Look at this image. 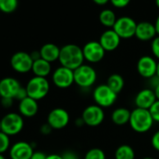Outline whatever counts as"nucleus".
Wrapping results in <instances>:
<instances>
[{
  "instance_id": "79ce46f5",
  "label": "nucleus",
  "mask_w": 159,
  "mask_h": 159,
  "mask_svg": "<svg viewBox=\"0 0 159 159\" xmlns=\"http://www.w3.org/2000/svg\"><path fill=\"white\" fill-rule=\"evenodd\" d=\"M154 25H155V29H156V32H157V36H159V15L156 18Z\"/></svg>"
},
{
  "instance_id": "49530a36",
  "label": "nucleus",
  "mask_w": 159,
  "mask_h": 159,
  "mask_svg": "<svg viewBox=\"0 0 159 159\" xmlns=\"http://www.w3.org/2000/svg\"><path fill=\"white\" fill-rule=\"evenodd\" d=\"M0 159H6V157L2 153H0Z\"/></svg>"
},
{
  "instance_id": "7c9ffc66",
  "label": "nucleus",
  "mask_w": 159,
  "mask_h": 159,
  "mask_svg": "<svg viewBox=\"0 0 159 159\" xmlns=\"http://www.w3.org/2000/svg\"><path fill=\"white\" fill-rule=\"evenodd\" d=\"M110 1L115 8L123 9V8H125L126 6L129 5L131 0H110Z\"/></svg>"
},
{
  "instance_id": "c85d7f7f",
  "label": "nucleus",
  "mask_w": 159,
  "mask_h": 159,
  "mask_svg": "<svg viewBox=\"0 0 159 159\" xmlns=\"http://www.w3.org/2000/svg\"><path fill=\"white\" fill-rule=\"evenodd\" d=\"M154 122L159 123V100L157 99L149 110Z\"/></svg>"
},
{
  "instance_id": "39448f33",
  "label": "nucleus",
  "mask_w": 159,
  "mask_h": 159,
  "mask_svg": "<svg viewBox=\"0 0 159 159\" xmlns=\"http://www.w3.org/2000/svg\"><path fill=\"white\" fill-rule=\"evenodd\" d=\"M25 125L23 116L20 113L11 112L1 119V130L8 136H15L19 134Z\"/></svg>"
},
{
  "instance_id": "393cba45",
  "label": "nucleus",
  "mask_w": 159,
  "mask_h": 159,
  "mask_svg": "<svg viewBox=\"0 0 159 159\" xmlns=\"http://www.w3.org/2000/svg\"><path fill=\"white\" fill-rule=\"evenodd\" d=\"M116 20L117 18L111 10H103L99 14V21L106 27H113L116 23Z\"/></svg>"
},
{
  "instance_id": "c9c22d12",
  "label": "nucleus",
  "mask_w": 159,
  "mask_h": 159,
  "mask_svg": "<svg viewBox=\"0 0 159 159\" xmlns=\"http://www.w3.org/2000/svg\"><path fill=\"white\" fill-rule=\"evenodd\" d=\"M52 131V126L47 123V124H44L40 126V132L43 134V135H49L51 132Z\"/></svg>"
},
{
  "instance_id": "f257e3e1",
  "label": "nucleus",
  "mask_w": 159,
  "mask_h": 159,
  "mask_svg": "<svg viewBox=\"0 0 159 159\" xmlns=\"http://www.w3.org/2000/svg\"><path fill=\"white\" fill-rule=\"evenodd\" d=\"M58 61L62 66L75 70L84 64V56L83 48L76 44H66L60 50Z\"/></svg>"
},
{
  "instance_id": "2f4dec72",
  "label": "nucleus",
  "mask_w": 159,
  "mask_h": 159,
  "mask_svg": "<svg viewBox=\"0 0 159 159\" xmlns=\"http://www.w3.org/2000/svg\"><path fill=\"white\" fill-rule=\"evenodd\" d=\"M151 143H152V146L154 150H156L157 152H159V130L156 131L152 137V139H151Z\"/></svg>"
},
{
  "instance_id": "dca6fc26",
  "label": "nucleus",
  "mask_w": 159,
  "mask_h": 159,
  "mask_svg": "<svg viewBox=\"0 0 159 159\" xmlns=\"http://www.w3.org/2000/svg\"><path fill=\"white\" fill-rule=\"evenodd\" d=\"M157 100L154 91L151 88H145L140 90L136 98H135V104L136 108L150 110V108L153 105V103Z\"/></svg>"
},
{
  "instance_id": "f3484780",
  "label": "nucleus",
  "mask_w": 159,
  "mask_h": 159,
  "mask_svg": "<svg viewBox=\"0 0 159 159\" xmlns=\"http://www.w3.org/2000/svg\"><path fill=\"white\" fill-rule=\"evenodd\" d=\"M121 39H122L113 29H108L100 36L99 43L106 52H112L119 47Z\"/></svg>"
},
{
  "instance_id": "4be33fe9",
  "label": "nucleus",
  "mask_w": 159,
  "mask_h": 159,
  "mask_svg": "<svg viewBox=\"0 0 159 159\" xmlns=\"http://www.w3.org/2000/svg\"><path fill=\"white\" fill-rule=\"evenodd\" d=\"M131 111L126 108H117L111 113V121L117 125H124L129 123Z\"/></svg>"
},
{
  "instance_id": "f03ea898",
  "label": "nucleus",
  "mask_w": 159,
  "mask_h": 159,
  "mask_svg": "<svg viewBox=\"0 0 159 159\" xmlns=\"http://www.w3.org/2000/svg\"><path fill=\"white\" fill-rule=\"evenodd\" d=\"M153 123L154 121L149 110L136 108L131 111L129 125L135 132L146 133L152 128Z\"/></svg>"
},
{
  "instance_id": "a211bd4d",
  "label": "nucleus",
  "mask_w": 159,
  "mask_h": 159,
  "mask_svg": "<svg viewBox=\"0 0 159 159\" xmlns=\"http://www.w3.org/2000/svg\"><path fill=\"white\" fill-rule=\"evenodd\" d=\"M157 35L155 25L149 22H140L137 25L135 37L141 41L152 40Z\"/></svg>"
},
{
  "instance_id": "e433bc0d",
  "label": "nucleus",
  "mask_w": 159,
  "mask_h": 159,
  "mask_svg": "<svg viewBox=\"0 0 159 159\" xmlns=\"http://www.w3.org/2000/svg\"><path fill=\"white\" fill-rule=\"evenodd\" d=\"M46 157H47V155L44 152L37 151V152H34L31 159H46Z\"/></svg>"
},
{
  "instance_id": "7ed1b4c3",
  "label": "nucleus",
  "mask_w": 159,
  "mask_h": 159,
  "mask_svg": "<svg viewBox=\"0 0 159 159\" xmlns=\"http://www.w3.org/2000/svg\"><path fill=\"white\" fill-rule=\"evenodd\" d=\"M98 79L96 69L87 64H83L74 70V83L83 89L93 86Z\"/></svg>"
},
{
  "instance_id": "2eb2a0df",
  "label": "nucleus",
  "mask_w": 159,
  "mask_h": 159,
  "mask_svg": "<svg viewBox=\"0 0 159 159\" xmlns=\"http://www.w3.org/2000/svg\"><path fill=\"white\" fill-rule=\"evenodd\" d=\"M21 87L22 85L18 80L6 77L0 81V96L1 98H11L14 99Z\"/></svg>"
},
{
  "instance_id": "6e6552de",
  "label": "nucleus",
  "mask_w": 159,
  "mask_h": 159,
  "mask_svg": "<svg viewBox=\"0 0 159 159\" xmlns=\"http://www.w3.org/2000/svg\"><path fill=\"white\" fill-rule=\"evenodd\" d=\"M52 80L53 84L56 87L60 89L68 88L73 84H75L74 83V70L61 66L53 71Z\"/></svg>"
},
{
  "instance_id": "bb28decb",
  "label": "nucleus",
  "mask_w": 159,
  "mask_h": 159,
  "mask_svg": "<svg viewBox=\"0 0 159 159\" xmlns=\"http://www.w3.org/2000/svg\"><path fill=\"white\" fill-rule=\"evenodd\" d=\"M84 159H106V154L99 148H92L84 155Z\"/></svg>"
},
{
  "instance_id": "4468645a",
  "label": "nucleus",
  "mask_w": 159,
  "mask_h": 159,
  "mask_svg": "<svg viewBox=\"0 0 159 159\" xmlns=\"http://www.w3.org/2000/svg\"><path fill=\"white\" fill-rule=\"evenodd\" d=\"M34 147L26 141H18L10 149L11 159H31L34 153Z\"/></svg>"
},
{
  "instance_id": "20e7f679",
  "label": "nucleus",
  "mask_w": 159,
  "mask_h": 159,
  "mask_svg": "<svg viewBox=\"0 0 159 159\" xmlns=\"http://www.w3.org/2000/svg\"><path fill=\"white\" fill-rule=\"evenodd\" d=\"M25 88L28 97L39 101L49 94L50 84L47 78L34 76L28 81Z\"/></svg>"
},
{
  "instance_id": "9d476101",
  "label": "nucleus",
  "mask_w": 159,
  "mask_h": 159,
  "mask_svg": "<svg viewBox=\"0 0 159 159\" xmlns=\"http://www.w3.org/2000/svg\"><path fill=\"white\" fill-rule=\"evenodd\" d=\"M33 59L30 53L25 52H17L11 58V67L18 73H27L32 71Z\"/></svg>"
},
{
  "instance_id": "c756f323",
  "label": "nucleus",
  "mask_w": 159,
  "mask_h": 159,
  "mask_svg": "<svg viewBox=\"0 0 159 159\" xmlns=\"http://www.w3.org/2000/svg\"><path fill=\"white\" fill-rule=\"evenodd\" d=\"M151 50L155 58L159 60V36H156L151 42Z\"/></svg>"
},
{
  "instance_id": "72a5a7b5",
  "label": "nucleus",
  "mask_w": 159,
  "mask_h": 159,
  "mask_svg": "<svg viewBox=\"0 0 159 159\" xmlns=\"http://www.w3.org/2000/svg\"><path fill=\"white\" fill-rule=\"evenodd\" d=\"M0 102H1V105L4 108L9 109L13 104V98H1V100H0Z\"/></svg>"
},
{
  "instance_id": "473e14b6",
  "label": "nucleus",
  "mask_w": 159,
  "mask_h": 159,
  "mask_svg": "<svg viewBox=\"0 0 159 159\" xmlns=\"http://www.w3.org/2000/svg\"><path fill=\"white\" fill-rule=\"evenodd\" d=\"M27 97H28V95H27L26 88L22 86V87L20 88V90L18 91V93L16 94V96H15L14 99H17V100H19V102H20L21 100H23V99L26 98Z\"/></svg>"
},
{
  "instance_id": "1a4fd4ad",
  "label": "nucleus",
  "mask_w": 159,
  "mask_h": 159,
  "mask_svg": "<svg viewBox=\"0 0 159 159\" xmlns=\"http://www.w3.org/2000/svg\"><path fill=\"white\" fill-rule=\"evenodd\" d=\"M82 118L84 121V124L88 126H98L101 125L105 118V113L103 108L98 105H89L87 106L82 114Z\"/></svg>"
},
{
  "instance_id": "f704fd0d",
  "label": "nucleus",
  "mask_w": 159,
  "mask_h": 159,
  "mask_svg": "<svg viewBox=\"0 0 159 159\" xmlns=\"http://www.w3.org/2000/svg\"><path fill=\"white\" fill-rule=\"evenodd\" d=\"M63 159H80L78 154L72 151H66L62 154Z\"/></svg>"
},
{
  "instance_id": "9b49d317",
  "label": "nucleus",
  "mask_w": 159,
  "mask_h": 159,
  "mask_svg": "<svg viewBox=\"0 0 159 159\" xmlns=\"http://www.w3.org/2000/svg\"><path fill=\"white\" fill-rule=\"evenodd\" d=\"M83 52H84V60H86L88 63L96 64L100 62L104 58L106 51L103 49L99 41L93 40L87 42L84 46Z\"/></svg>"
},
{
  "instance_id": "0eeeda50",
  "label": "nucleus",
  "mask_w": 159,
  "mask_h": 159,
  "mask_svg": "<svg viewBox=\"0 0 159 159\" xmlns=\"http://www.w3.org/2000/svg\"><path fill=\"white\" fill-rule=\"evenodd\" d=\"M137 23L134 19L128 16H123L116 20L112 29L121 39H130L135 36Z\"/></svg>"
},
{
  "instance_id": "cd10ccee",
  "label": "nucleus",
  "mask_w": 159,
  "mask_h": 159,
  "mask_svg": "<svg viewBox=\"0 0 159 159\" xmlns=\"http://www.w3.org/2000/svg\"><path fill=\"white\" fill-rule=\"evenodd\" d=\"M11 146V139L10 136L5 134L4 132H0V153H4L6 152Z\"/></svg>"
},
{
  "instance_id": "4c0bfd02",
  "label": "nucleus",
  "mask_w": 159,
  "mask_h": 159,
  "mask_svg": "<svg viewBox=\"0 0 159 159\" xmlns=\"http://www.w3.org/2000/svg\"><path fill=\"white\" fill-rule=\"evenodd\" d=\"M30 55H31V57H32L33 61H36V60H39V59H40V58H41L39 51H35V52H31V53H30Z\"/></svg>"
},
{
  "instance_id": "ea45409f",
  "label": "nucleus",
  "mask_w": 159,
  "mask_h": 159,
  "mask_svg": "<svg viewBox=\"0 0 159 159\" xmlns=\"http://www.w3.org/2000/svg\"><path fill=\"white\" fill-rule=\"evenodd\" d=\"M75 125H76L77 126H83V125H85V124H84V119H83L82 117H80V118H78V119L75 121Z\"/></svg>"
},
{
  "instance_id": "de8ad7c7",
  "label": "nucleus",
  "mask_w": 159,
  "mask_h": 159,
  "mask_svg": "<svg viewBox=\"0 0 159 159\" xmlns=\"http://www.w3.org/2000/svg\"><path fill=\"white\" fill-rule=\"evenodd\" d=\"M143 159H154V158H152V157H149V156H148V157H144Z\"/></svg>"
},
{
  "instance_id": "09e8293b",
  "label": "nucleus",
  "mask_w": 159,
  "mask_h": 159,
  "mask_svg": "<svg viewBox=\"0 0 159 159\" xmlns=\"http://www.w3.org/2000/svg\"><path fill=\"white\" fill-rule=\"evenodd\" d=\"M2 130H1V120H0V132H1Z\"/></svg>"
},
{
  "instance_id": "6ab92c4d",
  "label": "nucleus",
  "mask_w": 159,
  "mask_h": 159,
  "mask_svg": "<svg viewBox=\"0 0 159 159\" xmlns=\"http://www.w3.org/2000/svg\"><path fill=\"white\" fill-rule=\"evenodd\" d=\"M19 111L22 116L30 118L35 116L39 111V104L38 101L27 97L26 98L21 100L19 102Z\"/></svg>"
},
{
  "instance_id": "8fccbe9b",
  "label": "nucleus",
  "mask_w": 159,
  "mask_h": 159,
  "mask_svg": "<svg viewBox=\"0 0 159 159\" xmlns=\"http://www.w3.org/2000/svg\"><path fill=\"white\" fill-rule=\"evenodd\" d=\"M0 98H1V96H0Z\"/></svg>"
},
{
  "instance_id": "f8f14e48",
  "label": "nucleus",
  "mask_w": 159,
  "mask_h": 159,
  "mask_svg": "<svg viewBox=\"0 0 159 159\" xmlns=\"http://www.w3.org/2000/svg\"><path fill=\"white\" fill-rule=\"evenodd\" d=\"M69 114L68 112L62 108H55L52 110L47 117V123L52 126V129H63L69 123Z\"/></svg>"
},
{
  "instance_id": "423d86ee",
  "label": "nucleus",
  "mask_w": 159,
  "mask_h": 159,
  "mask_svg": "<svg viewBox=\"0 0 159 159\" xmlns=\"http://www.w3.org/2000/svg\"><path fill=\"white\" fill-rule=\"evenodd\" d=\"M117 94L113 92L106 84L98 85L94 92L93 98L97 105L101 108H110L117 100Z\"/></svg>"
},
{
  "instance_id": "b1692460",
  "label": "nucleus",
  "mask_w": 159,
  "mask_h": 159,
  "mask_svg": "<svg viewBox=\"0 0 159 159\" xmlns=\"http://www.w3.org/2000/svg\"><path fill=\"white\" fill-rule=\"evenodd\" d=\"M115 159H135V151L127 144L120 145L114 153Z\"/></svg>"
},
{
  "instance_id": "a878e982",
  "label": "nucleus",
  "mask_w": 159,
  "mask_h": 159,
  "mask_svg": "<svg viewBox=\"0 0 159 159\" xmlns=\"http://www.w3.org/2000/svg\"><path fill=\"white\" fill-rule=\"evenodd\" d=\"M18 7V0H0V11L4 13H12Z\"/></svg>"
},
{
  "instance_id": "5701e85b",
  "label": "nucleus",
  "mask_w": 159,
  "mask_h": 159,
  "mask_svg": "<svg viewBox=\"0 0 159 159\" xmlns=\"http://www.w3.org/2000/svg\"><path fill=\"white\" fill-rule=\"evenodd\" d=\"M113 92H115L117 95L122 92L125 86V80L124 78L117 73L111 74L108 80H107V84H106Z\"/></svg>"
},
{
  "instance_id": "aec40b11",
  "label": "nucleus",
  "mask_w": 159,
  "mask_h": 159,
  "mask_svg": "<svg viewBox=\"0 0 159 159\" xmlns=\"http://www.w3.org/2000/svg\"><path fill=\"white\" fill-rule=\"evenodd\" d=\"M60 50L61 48L53 43H46L40 48L39 52L42 59L48 61L49 63H52L59 59Z\"/></svg>"
},
{
  "instance_id": "ddd939ff",
  "label": "nucleus",
  "mask_w": 159,
  "mask_h": 159,
  "mask_svg": "<svg viewBox=\"0 0 159 159\" xmlns=\"http://www.w3.org/2000/svg\"><path fill=\"white\" fill-rule=\"evenodd\" d=\"M157 62L156 60L150 56L144 55L141 56L137 63V70L139 74L145 79H151L156 75Z\"/></svg>"
},
{
  "instance_id": "412c9836",
  "label": "nucleus",
  "mask_w": 159,
  "mask_h": 159,
  "mask_svg": "<svg viewBox=\"0 0 159 159\" xmlns=\"http://www.w3.org/2000/svg\"><path fill=\"white\" fill-rule=\"evenodd\" d=\"M51 71H52V66L51 63H49L48 61L42 58L34 61L32 66V72L35 74V76L47 78V76L50 75Z\"/></svg>"
},
{
  "instance_id": "a19ab883",
  "label": "nucleus",
  "mask_w": 159,
  "mask_h": 159,
  "mask_svg": "<svg viewBox=\"0 0 159 159\" xmlns=\"http://www.w3.org/2000/svg\"><path fill=\"white\" fill-rule=\"evenodd\" d=\"M94 3H96L97 5H100V6H103L105 4H107L110 0H93Z\"/></svg>"
},
{
  "instance_id": "58836bf2",
  "label": "nucleus",
  "mask_w": 159,
  "mask_h": 159,
  "mask_svg": "<svg viewBox=\"0 0 159 159\" xmlns=\"http://www.w3.org/2000/svg\"><path fill=\"white\" fill-rule=\"evenodd\" d=\"M46 159H63V157H62V155H60V154L52 153V154L47 155Z\"/></svg>"
},
{
  "instance_id": "37998d69",
  "label": "nucleus",
  "mask_w": 159,
  "mask_h": 159,
  "mask_svg": "<svg viewBox=\"0 0 159 159\" xmlns=\"http://www.w3.org/2000/svg\"><path fill=\"white\" fill-rule=\"evenodd\" d=\"M153 91H154V94H155V96H156V98L159 100V84L155 87V89H154Z\"/></svg>"
},
{
  "instance_id": "c03bdc74",
  "label": "nucleus",
  "mask_w": 159,
  "mask_h": 159,
  "mask_svg": "<svg viewBox=\"0 0 159 159\" xmlns=\"http://www.w3.org/2000/svg\"><path fill=\"white\" fill-rule=\"evenodd\" d=\"M156 76L159 78V61L157 62V68H156Z\"/></svg>"
},
{
  "instance_id": "a18cd8bd",
  "label": "nucleus",
  "mask_w": 159,
  "mask_h": 159,
  "mask_svg": "<svg viewBox=\"0 0 159 159\" xmlns=\"http://www.w3.org/2000/svg\"><path fill=\"white\" fill-rule=\"evenodd\" d=\"M155 5H156V7L159 9V0H155Z\"/></svg>"
}]
</instances>
